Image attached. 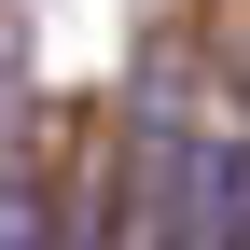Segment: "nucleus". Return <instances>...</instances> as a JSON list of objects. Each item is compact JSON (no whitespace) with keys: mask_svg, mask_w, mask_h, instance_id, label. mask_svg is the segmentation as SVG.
<instances>
[{"mask_svg":"<svg viewBox=\"0 0 250 250\" xmlns=\"http://www.w3.org/2000/svg\"><path fill=\"white\" fill-rule=\"evenodd\" d=\"M181 236H208V250H250V139L208 153V223H181Z\"/></svg>","mask_w":250,"mask_h":250,"instance_id":"obj_1","label":"nucleus"},{"mask_svg":"<svg viewBox=\"0 0 250 250\" xmlns=\"http://www.w3.org/2000/svg\"><path fill=\"white\" fill-rule=\"evenodd\" d=\"M125 250H195V236H181V181H153V195L125 208Z\"/></svg>","mask_w":250,"mask_h":250,"instance_id":"obj_2","label":"nucleus"},{"mask_svg":"<svg viewBox=\"0 0 250 250\" xmlns=\"http://www.w3.org/2000/svg\"><path fill=\"white\" fill-rule=\"evenodd\" d=\"M0 250H42V195H28L14 167H0Z\"/></svg>","mask_w":250,"mask_h":250,"instance_id":"obj_3","label":"nucleus"}]
</instances>
